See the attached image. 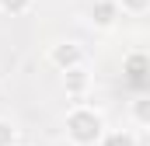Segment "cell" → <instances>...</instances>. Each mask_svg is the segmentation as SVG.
<instances>
[{
	"label": "cell",
	"mask_w": 150,
	"mask_h": 146,
	"mask_svg": "<svg viewBox=\"0 0 150 146\" xmlns=\"http://www.w3.org/2000/svg\"><path fill=\"white\" fill-rule=\"evenodd\" d=\"M0 11L7 18H25L35 11V0H0Z\"/></svg>",
	"instance_id": "obj_8"
},
{
	"label": "cell",
	"mask_w": 150,
	"mask_h": 146,
	"mask_svg": "<svg viewBox=\"0 0 150 146\" xmlns=\"http://www.w3.org/2000/svg\"><path fill=\"white\" fill-rule=\"evenodd\" d=\"M21 139V132H18V125L11 122V118H0V146H14Z\"/></svg>",
	"instance_id": "obj_9"
},
{
	"label": "cell",
	"mask_w": 150,
	"mask_h": 146,
	"mask_svg": "<svg viewBox=\"0 0 150 146\" xmlns=\"http://www.w3.org/2000/svg\"><path fill=\"white\" fill-rule=\"evenodd\" d=\"M119 18H122V11H119L115 0H94L87 7V25L98 28V32H112L115 25H119Z\"/></svg>",
	"instance_id": "obj_4"
},
{
	"label": "cell",
	"mask_w": 150,
	"mask_h": 146,
	"mask_svg": "<svg viewBox=\"0 0 150 146\" xmlns=\"http://www.w3.org/2000/svg\"><path fill=\"white\" fill-rule=\"evenodd\" d=\"M129 118L136 122V129H150V98L143 91H136V98L129 101Z\"/></svg>",
	"instance_id": "obj_6"
},
{
	"label": "cell",
	"mask_w": 150,
	"mask_h": 146,
	"mask_svg": "<svg viewBox=\"0 0 150 146\" xmlns=\"http://www.w3.org/2000/svg\"><path fill=\"white\" fill-rule=\"evenodd\" d=\"M14 146H21V143H14Z\"/></svg>",
	"instance_id": "obj_11"
},
{
	"label": "cell",
	"mask_w": 150,
	"mask_h": 146,
	"mask_svg": "<svg viewBox=\"0 0 150 146\" xmlns=\"http://www.w3.org/2000/svg\"><path fill=\"white\" fill-rule=\"evenodd\" d=\"M105 129H108L105 115L98 108H91V105H74L63 115V132H67L70 146H94Z\"/></svg>",
	"instance_id": "obj_1"
},
{
	"label": "cell",
	"mask_w": 150,
	"mask_h": 146,
	"mask_svg": "<svg viewBox=\"0 0 150 146\" xmlns=\"http://www.w3.org/2000/svg\"><path fill=\"white\" fill-rule=\"evenodd\" d=\"M45 59H49L52 70L63 73V70H70V66H80V63L87 59V52H84L80 42H70V38H67V42H52L49 52H45Z\"/></svg>",
	"instance_id": "obj_2"
},
{
	"label": "cell",
	"mask_w": 150,
	"mask_h": 146,
	"mask_svg": "<svg viewBox=\"0 0 150 146\" xmlns=\"http://www.w3.org/2000/svg\"><path fill=\"white\" fill-rule=\"evenodd\" d=\"M122 80L133 87V91H147L150 84V59L143 52H129L122 59Z\"/></svg>",
	"instance_id": "obj_3"
},
{
	"label": "cell",
	"mask_w": 150,
	"mask_h": 146,
	"mask_svg": "<svg viewBox=\"0 0 150 146\" xmlns=\"http://www.w3.org/2000/svg\"><path fill=\"white\" fill-rule=\"evenodd\" d=\"M115 4H119L122 14H133V18H140V14L150 11V0H115Z\"/></svg>",
	"instance_id": "obj_10"
},
{
	"label": "cell",
	"mask_w": 150,
	"mask_h": 146,
	"mask_svg": "<svg viewBox=\"0 0 150 146\" xmlns=\"http://www.w3.org/2000/svg\"><path fill=\"white\" fill-rule=\"evenodd\" d=\"M0 91H4V87H0Z\"/></svg>",
	"instance_id": "obj_12"
},
{
	"label": "cell",
	"mask_w": 150,
	"mask_h": 146,
	"mask_svg": "<svg viewBox=\"0 0 150 146\" xmlns=\"http://www.w3.org/2000/svg\"><path fill=\"white\" fill-rule=\"evenodd\" d=\"M59 80H63V91H67V98H84L87 91H91V70L80 63V66H70V70L59 73Z\"/></svg>",
	"instance_id": "obj_5"
},
{
	"label": "cell",
	"mask_w": 150,
	"mask_h": 146,
	"mask_svg": "<svg viewBox=\"0 0 150 146\" xmlns=\"http://www.w3.org/2000/svg\"><path fill=\"white\" fill-rule=\"evenodd\" d=\"M94 146H140V139H136V132H129V129H105L101 139Z\"/></svg>",
	"instance_id": "obj_7"
}]
</instances>
